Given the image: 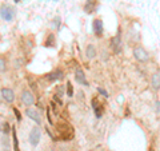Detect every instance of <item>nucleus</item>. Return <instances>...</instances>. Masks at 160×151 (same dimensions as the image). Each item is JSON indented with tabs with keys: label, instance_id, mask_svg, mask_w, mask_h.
I'll return each mask as SVG.
<instances>
[{
	"label": "nucleus",
	"instance_id": "nucleus-7",
	"mask_svg": "<svg viewBox=\"0 0 160 151\" xmlns=\"http://www.w3.org/2000/svg\"><path fill=\"white\" fill-rule=\"evenodd\" d=\"M26 115L27 117L33 120L35 123H38L39 124H42V115H40V112L38 111V108H32V107H27L26 108Z\"/></svg>",
	"mask_w": 160,
	"mask_h": 151
},
{
	"label": "nucleus",
	"instance_id": "nucleus-20",
	"mask_svg": "<svg viewBox=\"0 0 160 151\" xmlns=\"http://www.w3.org/2000/svg\"><path fill=\"white\" fill-rule=\"evenodd\" d=\"M58 95H59V99L64 95V87L63 86H59V87L56 88V91H55V96H58Z\"/></svg>",
	"mask_w": 160,
	"mask_h": 151
},
{
	"label": "nucleus",
	"instance_id": "nucleus-8",
	"mask_svg": "<svg viewBox=\"0 0 160 151\" xmlns=\"http://www.w3.org/2000/svg\"><path fill=\"white\" fill-rule=\"evenodd\" d=\"M75 80H76L80 86H83V87H88V86H89L86 74H84V71L80 67L75 70Z\"/></svg>",
	"mask_w": 160,
	"mask_h": 151
},
{
	"label": "nucleus",
	"instance_id": "nucleus-9",
	"mask_svg": "<svg viewBox=\"0 0 160 151\" xmlns=\"http://www.w3.org/2000/svg\"><path fill=\"white\" fill-rule=\"evenodd\" d=\"M92 31L95 34V36L96 38H102L103 36V22L102 19H95L92 22Z\"/></svg>",
	"mask_w": 160,
	"mask_h": 151
},
{
	"label": "nucleus",
	"instance_id": "nucleus-2",
	"mask_svg": "<svg viewBox=\"0 0 160 151\" xmlns=\"http://www.w3.org/2000/svg\"><path fill=\"white\" fill-rule=\"evenodd\" d=\"M111 49L115 55H120L123 51V40H122V34L118 32L113 38H111Z\"/></svg>",
	"mask_w": 160,
	"mask_h": 151
},
{
	"label": "nucleus",
	"instance_id": "nucleus-19",
	"mask_svg": "<svg viewBox=\"0 0 160 151\" xmlns=\"http://www.w3.org/2000/svg\"><path fill=\"white\" fill-rule=\"evenodd\" d=\"M7 70V60L0 56V72H6Z\"/></svg>",
	"mask_w": 160,
	"mask_h": 151
},
{
	"label": "nucleus",
	"instance_id": "nucleus-22",
	"mask_svg": "<svg viewBox=\"0 0 160 151\" xmlns=\"http://www.w3.org/2000/svg\"><path fill=\"white\" fill-rule=\"evenodd\" d=\"M98 92L100 94V95H103L104 98H108V92L106 91V90H104L103 87H98Z\"/></svg>",
	"mask_w": 160,
	"mask_h": 151
},
{
	"label": "nucleus",
	"instance_id": "nucleus-17",
	"mask_svg": "<svg viewBox=\"0 0 160 151\" xmlns=\"http://www.w3.org/2000/svg\"><path fill=\"white\" fill-rule=\"evenodd\" d=\"M15 128L13 126H12V140H13V150L15 151H20V148H19V139H18V135H16V131H15Z\"/></svg>",
	"mask_w": 160,
	"mask_h": 151
},
{
	"label": "nucleus",
	"instance_id": "nucleus-4",
	"mask_svg": "<svg viewBox=\"0 0 160 151\" xmlns=\"http://www.w3.org/2000/svg\"><path fill=\"white\" fill-rule=\"evenodd\" d=\"M59 128L62 130H56V131L59 133V138L63 139V140H69L72 137H73V130L69 124H62L59 126Z\"/></svg>",
	"mask_w": 160,
	"mask_h": 151
},
{
	"label": "nucleus",
	"instance_id": "nucleus-12",
	"mask_svg": "<svg viewBox=\"0 0 160 151\" xmlns=\"http://www.w3.org/2000/svg\"><path fill=\"white\" fill-rule=\"evenodd\" d=\"M91 104H92V108H93V112H95V115H96V118H102V115H103V106H102V103L99 102V99L93 98Z\"/></svg>",
	"mask_w": 160,
	"mask_h": 151
},
{
	"label": "nucleus",
	"instance_id": "nucleus-16",
	"mask_svg": "<svg viewBox=\"0 0 160 151\" xmlns=\"http://www.w3.org/2000/svg\"><path fill=\"white\" fill-rule=\"evenodd\" d=\"M55 44H56V40H55V35H53V34H48L46 42H44V46H46V47H55Z\"/></svg>",
	"mask_w": 160,
	"mask_h": 151
},
{
	"label": "nucleus",
	"instance_id": "nucleus-1",
	"mask_svg": "<svg viewBox=\"0 0 160 151\" xmlns=\"http://www.w3.org/2000/svg\"><path fill=\"white\" fill-rule=\"evenodd\" d=\"M15 15H16V12H15L13 7L8 6V4H3L0 7V16H2L3 20H6V22H12L15 19Z\"/></svg>",
	"mask_w": 160,
	"mask_h": 151
},
{
	"label": "nucleus",
	"instance_id": "nucleus-14",
	"mask_svg": "<svg viewBox=\"0 0 160 151\" xmlns=\"http://www.w3.org/2000/svg\"><path fill=\"white\" fill-rule=\"evenodd\" d=\"M151 86L155 91H159L160 90V72H156L152 75L151 78Z\"/></svg>",
	"mask_w": 160,
	"mask_h": 151
},
{
	"label": "nucleus",
	"instance_id": "nucleus-18",
	"mask_svg": "<svg viewBox=\"0 0 160 151\" xmlns=\"http://www.w3.org/2000/svg\"><path fill=\"white\" fill-rule=\"evenodd\" d=\"M66 94L68 95L69 98L73 96V86L71 82H67V86H66Z\"/></svg>",
	"mask_w": 160,
	"mask_h": 151
},
{
	"label": "nucleus",
	"instance_id": "nucleus-15",
	"mask_svg": "<svg viewBox=\"0 0 160 151\" xmlns=\"http://www.w3.org/2000/svg\"><path fill=\"white\" fill-rule=\"evenodd\" d=\"M95 8H96V2H92V0H87L86 6H84V11L87 13H92L95 11Z\"/></svg>",
	"mask_w": 160,
	"mask_h": 151
},
{
	"label": "nucleus",
	"instance_id": "nucleus-23",
	"mask_svg": "<svg viewBox=\"0 0 160 151\" xmlns=\"http://www.w3.org/2000/svg\"><path fill=\"white\" fill-rule=\"evenodd\" d=\"M155 111H156L158 114H160V102H159V100L155 102Z\"/></svg>",
	"mask_w": 160,
	"mask_h": 151
},
{
	"label": "nucleus",
	"instance_id": "nucleus-3",
	"mask_svg": "<svg viewBox=\"0 0 160 151\" xmlns=\"http://www.w3.org/2000/svg\"><path fill=\"white\" fill-rule=\"evenodd\" d=\"M133 58L140 63H147L149 60V55L147 52V49H144L142 46H138L133 48Z\"/></svg>",
	"mask_w": 160,
	"mask_h": 151
},
{
	"label": "nucleus",
	"instance_id": "nucleus-5",
	"mask_svg": "<svg viewBox=\"0 0 160 151\" xmlns=\"http://www.w3.org/2000/svg\"><path fill=\"white\" fill-rule=\"evenodd\" d=\"M40 138H42V131H40V128L38 126H35L33 128H31L29 135H28V140L31 143V146H38L40 142Z\"/></svg>",
	"mask_w": 160,
	"mask_h": 151
},
{
	"label": "nucleus",
	"instance_id": "nucleus-21",
	"mask_svg": "<svg viewBox=\"0 0 160 151\" xmlns=\"http://www.w3.org/2000/svg\"><path fill=\"white\" fill-rule=\"evenodd\" d=\"M13 114H15V117H16L18 122H22V114H20V111L16 107H13Z\"/></svg>",
	"mask_w": 160,
	"mask_h": 151
},
{
	"label": "nucleus",
	"instance_id": "nucleus-6",
	"mask_svg": "<svg viewBox=\"0 0 160 151\" xmlns=\"http://www.w3.org/2000/svg\"><path fill=\"white\" fill-rule=\"evenodd\" d=\"M20 99H22L23 104L27 106V107H31V106H33V103H35V96L29 90H23L22 94H20Z\"/></svg>",
	"mask_w": 160,
	"mask_h": 151
},
{
	"label": "nucleus",
	"instance_id": "nucleus-11",
	"mask_svg": "<svg viewBox=\"0 0 160 151\" xmlns=\"http://www.w3.org/2000/svg\"><path fill=\"white\" fill-rule=\"evenodd\" d=\"M64 78V72L62 71V70H53L52 72H49L47 75V79L48 82H56V80H62Z\"/></svg>",
	"mask_w": 160,
	"mask_h": 151
},
{
	"label": "nucleus",
	"instance_id": "nucleus-10",
	"mask_svg": "<svg viewBox=\"0 0 160 151\" xmlns=\"http://www.w3.org/2000/svg\"><path fill=\"white\" fill-rule=\"evenodd\" d=\"M0 94H2V98L6 100L7 103H12L13 100H15V92H13V90H12V88L4 87V88H2Z\"/></svg>",
	"mask_w": 160,
	"mask_h": 151
},
{
	"label": "nucleus",
	"instance_id": "nucleus-13",
	"mask_svg": "<svg viewBox=\"0 0 160 151\" xmlns=\"http://www.w3.org/2000/svg\"><path fill=\"white\" fill-rule=\"evenodd\" d=\"M98 55V51H96V47L93 46V44H88L87 48H86V56L87 59H95Z\"/></svg>",
	"mask_w": 160,
	"mask_h": 151
}]
</instances>
